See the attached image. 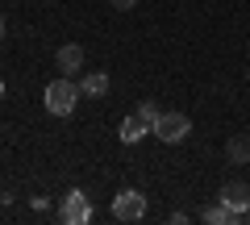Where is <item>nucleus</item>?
Segmentation results:
<instances>
[{
	"mask_svg": "<svg viewBox=\"0 0 250 225\" xmlns=\"http://www.w3.org/2000/svg\"><path fill=\"white\" fill-rule=\"evenodd\" d=\"M80 83L75 80H50L46 83V113H54V117H67V113H75V104H80Z\"/></svg>",
	"mask_w": 250,
	"mask_h": 225,
	"instance_id": "nucleus-1",
	"label": "nucleus"
},
{
	"mask_svg": "<svg viewBox=\"0 0 250 225\" xmlns=\"http://www.w3.org/2000/svg\"><path fill=\"white\" fill-rule=\"evenodd\" d=\"M150 134L159 138V142H171V146H175V142H184V138L192 134V121H188L184 113H163V117L154 121Z\"/></svg>",
	"mask_w": 250,
	"mask_h": 225,
	"instance_id": "nucleus-2",
	"label": "nucleus"
},
{
	"mask_svg": "<svg viewBox=\"0 0 250 225\" xmlns=\"http://www.w3.org/2000/svg\"><path fill=\"white\" fill-rule=\"evenodd\" d=\"M113 217H117V221H142V217H146V196H142V192H134V188L117 192Z\"/></svg>",
	"mask_w": 250,
	"mask_h": 225,
	"instance_id": "nucleus-3",
	"label": "nucleus"
},
{
	"mask_svg": "<svg viewBox=\"0 0 250 225\" xmlns=\"http://www.w3.org/2000/svg\"><path fill=\"white\" fill-rule=\"evenodd\" d=\"M59 217L67 225H83V221H92V205H88V196H83L80 188H71L67 196H62V205H59Z\"/></svg>",
	"mask_w": 250,
	"mask_h": 225,
	"instance_id": "nucleus-4",
	"label": "nucleus"
},
{
	"mask_svg": "<svg viewBox=\"0 0 250 225\" xmlns=\"http://www.w3.org/2000/svg\"><path fill=\"white\" fill-rule=\"evenodd\" d=\"M217 200H221L225 208H233L238 217H246V213H250V184H238V180H233V184H225Z\"/></svg>",
	"mask_w": 250,
	"mask_h": 225,
	"instance_id": "nucleus-5",
	"label": "nucleus"
},
{
	"mask_svg": "<svg viewBox=\"0 0 250 225\" xmlns=\"http://www.w3.org/2000/svg\"><path fill=\"white\" fill-rule=\"evenodd\" d=\"M54 63H59V71H67V75H75L83 67V46H59V54H54Z\"/></svg>",
	"mask_w": 250,
	"mask_h": 225,
	"instance_id": "nucleus-6",
	"label": "nucleus"
},
{
	"mask_svg": "<svg viewBox=\"0 0 250 225\" xmlns=\"http://www.w3.org/2000/svg\"><path fill=\"white\" fill-rule=\"evenodd\" d=\"M146 134H150V125H146V121L138 117V113H134V117H125V121H121V142H125V146H134V142H142Z\"/></svg>",
	"mask_w": 250,
	"mask_h": 225,
	"instance_id": "nucleus-7",
	"label": "nucleus"
},
{
	"mask_svg": "<svg viewBox=\"0 0 250 225\" xmlns=\"http://www.w3.org/2000/svg\"><path fill=\"white\" fill-rule=\"evenodd\" d=\"M200 217H205L208 225H229V221H238V213H233V208H225L221 200H217V205H205V213H200Z\"/></svg>",
	"mask_w": 250,
	"mask_h": 225,
	"instance_id": "nucleus-8",
	"label": "nucleus"
},
{
	"mask_svg": "<svg viewBox=\"0 0 250 225\" xmlns=\"http://www.w3.org/2000/svg\"><path fill=\"white\" fill-rule=\"evenodd\" d=\"M225 154H229V163H250V138H246V134L229 138V146H225Z\"/></svg>",
	"mask_w": 250,
	"mask_h": 225,
	"instance_id": "nucleus-9",
	"label": "nucleus"
},
{
	"mask_svg": "<svg viewBox=\"0 0 250 225\" xmlns=\"http://www.w3.org/2000/svg\"><path fill=\"white\" fill-rule=\"evenodd\" d=\"M80 92H83V96H104V92H108V75H83Z\"/></svg>",
	"mask_w": 250,
	"mask_h": 225,
	"instance_id": "nucleus-10",
	"label": "nucleus"
},
{
	"mask_svg": "<svg viewBox=\"0 0 250 225\" xmlns=\"http://www.w3.org/2000/svg\"><path fill=\"white\" fill-rule=\"evenodd\" d=\"M138 117H142V121H146V125H150V129H154V121H159V117H163V113H159V104H150V100H142V104H138Z\"/></svg>",
	"mask_w": 250,
	"mask_h": 225,
	"instance_id": "nucleus-11",
	"label": "nucleus"
},
{
	"mask_svg": "<svg viewBox=\"0 0 250 225\" xmlns=\"http://www.w3.org/2000/svg\"><path fill=\"white\" fill-rule=\"evenodd\" d=\"M108 4H113V9H121V13H129L134 4H142V0H108Z\"/></svg>",
	"mask_w": 250,
	"mask_h": 225,
	"instance_id": "nucleus-12",
	"label": "nucleus"
},
{
	"mask_svg": "<svg viewBox=\"0 0 250 225\" xmlns=\"http://www.w3.org/2000/svg\"><path fill=\"white\" fill-rule=\"evenodd\" d=\"M0 38H4V17H0Z\"/></svg>",
	"mask_w": 250,
	"mask_h": 225,
	"instance_id": "nucleus-13",
	"label": "nucleus"
},
{
	"mask_svg": "<svg viewBox=\"0 0 250 225\" xmlns=\"http://www.w3.org/2000/svg\"><path fill=\"white\" fill-rule=\"evenodd\" d=\"M0 100H4V80H0Z\"/></svg>",
	"mask_w": 250,
	"mask_h": 225,
	"instance_id": "nucleus-14",
	"label": "nucleus"
},
{
	"mask_svg": "<svg viewBox=\"0 0 250 225\" xmlns=\"http://www.w3.org/2000/svg\"><path fill=\"white\" fill-rule=\"evenodd\" d=\"M246 221H250V213H246Z\"/></svg>",
	"mask_w": 250,
	"mask_h": 225,
	"instance_id": "nucleus-15",
	"label": "nucleus"
}]
</instances>
